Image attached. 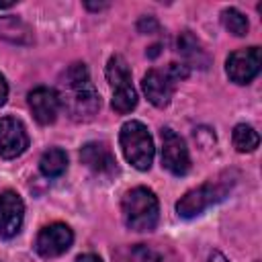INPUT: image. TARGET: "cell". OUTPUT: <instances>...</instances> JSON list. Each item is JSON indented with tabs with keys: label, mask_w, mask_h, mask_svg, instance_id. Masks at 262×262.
Masks as SVG:
<instances>
[{
	"label": "cell",
	"mask_w": 262,
	"mask_h": 262,
	"mask_svg": "<svg viewBox=\"0 0 262 262\" xmlns=\"http://www.w3.org/2000/svg\"><path fill=\"white\" fill-rule=\"evenodd\" d=\"M61 92L59 96V106L74 119V121H90L98 108H100V94L92 86L88 68L82 61L72 63L63 76H61Z\"/></svg>",
	"instance_id": "6da1fadb"
},
{
	"label": "cell",
	"mask_w": 262,
	"mask_h": 262,
	"mask_svg": "<svg viewBox=\"0 0 262 262\" xmlns=\"http://www.w3.org/2000/svg\"><path fill=\"white\" fill-rule=\"evenodd\" d=\"M235 184L233 180V174L229 172H223L219 174L217 178H211L207 180L205 184L188 190L178 203H176V211L180 217L184 219H190V217H196L201 215L205 209H209L211 205L223 201L227 196V192L231 190V186Z\"/></svg>",
	"instance_id": "7a4b0ae2"
},
{
	"label": "cell",
	"mask_w": 262,
	"mask_h": 262,
	"mask_svg": "<svg viewBox=\"0 0 262 262\" xmlns=\"http://www.w3.org/2000/svg\"><path fill=\"white\" fill-rule=\"evenodd\" d=\"M121 209H123L125 225L129 229L151 231L158 225V217H160L158 196L154 194V190H149L145 186H137V188H131L129 192H125Z\"/></svg>",
	"instance_id": "3957f363"
},
{
	"label": "cell",
	"mask_w": 262,
	"mask_h": 262,
	"mask_svg": "<svg viewBox=\"0 0 262 262\" xmlns=\"http://www.w3.org/2000/svg\"><path fill=\"white\" fill-rule=\"evenodd\" d=\"M119 143L123 149L125 160L137 168V170H149L151 162H154V141L151 135L147 131V127L139 121H127L121 127L119 133Z\"/></svg>",
	"instance_id": "277c9868"
},
{
	"label": "cell",
	"mask_w": 262,
	"mask_h": 262,
	"mask_svg": "<svg viewBox=\"0 0 262 262\" xmlns=\"http://www.w3.org/2000/svg\"><path fill=\"white\" fill-rule=\"evenodd\" d=\"M162 166L174 176H184L190 170V156L184 139L172 129H162Z\"/></svg>",
	"instance_id": "5b68a950"
},
{
	"label": "cell",
	"mask_w": 262,
	"mask_h": 262,
	"mask_svg": "<svg viewBox=\"0 0 262 262\" xmlns=\"http://www.w3.org/2000/svg\"><path fill=\"white\" fill-rule=\"evenodd\" d=\"M225 72L235 84H250L260 72V47H244L229 53Z\"/></svg>",
	"instance_id": "8992f818"
},
{
	"label": "cell",
	"mask_w": 262,
	"mask_h": 262,
	"mask_svg": "<svg viewBox=\"0 0 262 262\" xmlns=\"http://www.w3.org/2000/svg\"><path fill=\"white\" fill-rule=\"evenodd\" d=\"M72 242H74V233L66 223H51L39 231L35 239V250L43 258H55L68 252Z\"/></svg>",
	"instance_id": "52a82bcc"
},
{
	"label": "cell",
	"mask_w": 262,
	"mask_h": 262,
	"mask_svg": "<svg viewBox=\"0 0 262 262\" xmlns=\"http://www.w3.org/2000/svg\"><path fill=\"white\" fill-rule=\"evenodd\" d=\"M29 147L25 125L14 117H0V158L12 160Z\"/></svg>",
	"instance_id": "ba28073f"
},
{
	"label": "cell",
	"mask_w": 262,
	"mask_h": 262,
	"mask_svg": "<svg viewBox=\"0 0 262 262\" xmlns=\"http://www.w3.org/2000/svg\"><path fill=\"white\" fill-rule=\"evenodd\" d=\"M25 203L14 190H0V235L14 237L23 227Z\"/></svg>",
	"instance_id": "9c48e42d"
},
{
	"label": "cell",
	"mask_w": 262,
	"mask_h": 262,
	"mask_svg": "<svg viewBox=\"0 0 262 262\" xmlns=\"http://www.w3.org/2000/svg\"><path fill=\"white\" fill-rule=\"evenodd\" d=\"M29 108L33 111V117L41 125H49L57 119L59 113V96L53 88L39 86L29 92Z\"/></svg>",
	"instance_id": "30bf717a"
},
{
	"label": "cell",
	"mask_w": 262,
	"mask_h": 262,
	"mask_svg": "<svg viewBox=\"0 0 262 262\" xmlns=\"http://www.w3.org/2000/svg\"><path fill=\"white\" fill-rule=\"evenodd\" d=\"M174 86L176 84L170 80V76L166 72H160V70H149L141 82V88H143L147 100L158 108H164L170 104L172 94H174Z\"/></svg>",
	"instance_id": "8fae6325"
},
{
	"label": "cell",
	"mask_w": 262,
	"mask_h": 262,
	"mask_svg": "<svg viewBox=\"0 0 262 262\" xmlns=\"http://www.w3.org/2000/svg\"><path fill=\"white\" fill-rule=\"evenodd\" d=\"M80 160L96 174H113L117 170V160L104 141H88L80 149Z\"/></svg>",
	"instance_id": "7c38bea8"
},
{
	"label": "cell",
	"mask_w": 262,
	"mask_h": 262,
	"mask_svg": "<svg viewBox=\"0 0 262 262\" xmlns=\"http://www.w3.org/2000/svg\"><path fill=\"white\" fill-rule=\"evenodd\" d=\"M178 51L184 57V66L186 68H199V70H207L211 59L207 49L203 47V43L190 33V31H182L178 37Z\"/></svg>",
	"instance_id": "4fadbf2b"
},
{
	"label": "cell",
	"mask_w": 262,
	"mask_h": 262,
	"mask_svg": "<svg viewBox=\"0 0 262 262\" xmlns=\"http://www.w3.org/2000/svg\"><path fill=\"white\" fill-rule=\"evenodd\" d=\"M0 39L16 45H29L33 43V31L18 16H0Z\"/></svg>",
	"instance_id": "5bb4252c"
},
{
	"label": "cell",
	"mask_w": 262,
	"mask_h": 262,
	"mask_svg": "<svg viewBox=\"0 0 262 262\" xmlns=\"http://www.w3.org/2000/svg\"><path fill=\"white\" fill-rule=\"evenodd\" d=\"M66 166H68V156L63 149L59 147H49L41 160H39V170L43 176L47 178H57L66 172Z\"/></svg>",
	"instance_id": "9a60e30c"
},
{
	"label": "cell",
	"mask_w": 262,
	"mask_h": 262,
	"mask_svg": "<svg viewBox=\"0 0 262 262\" xmlns=\"http://www.w3.org/2000/svg\"><path fill=\"white\" fill-rule=\"evenodd\" d=\"M106 80H108V84L113 86V90L131 84V70H129L125 57L113 55V57L108 59V63H106Z\"/></svg>",
	"instance_id": "2e32d148"
},
{
	"label": "cell",
	"mask_w": 262,
	"mask_h": 262,
	"mask_svg": "<svg viewBox=\"0 0 262 262\" xmlns=\"http://www.w3.org/2000/svg\"><path fill=\"white\" fill-rule=\"evenodd\" d=\"M231 139H233V147H235L237 151H242V154L254 151V149L258 147V143H260L258 131H256L252 125H246V123H239V125L233 127Z\"/></svg>",
	"instance_id": "e0dca14e"
},
{
	"label": "cell",
	"mask_w": 262,
	"mask_h": 262,
	"mask_svg": "<svg viewBox=\"0 0 262 262\" xmlns=\"http://www.w3.org/2000/svg\"><path fill=\"white\" fill-rule=\"evenodd\" d=\"M111 106L125 115V113H131L135 106H137V92L135 88L129 84V86H121V88H115L113 90V100H111Z\"/></svg>",
	"instance_id": "ac0fdd59"
},
{
	"label": "cell",
	"mask_w": 262,
	"mask_h": 262,
	"mask_svg": "<svg viewBox=\"0 0 262 262\" xmlns=\"http://www.w3.org/2000/svg\"><path fill=\"white\" fill-rule=\"evenodd\" d=\"M221 23H223V27H225L231 35H235V37H244V35L248 33V29H250L248 18H246L237 8H225V10L221 12Z\"/></svg>",
	"instance_id": "d6986e66"
},
{
	"label": "cell",
	"mask_w": 262,
	"mask_h": 262,
	"mask_svg": "<svg viewBox=\"0 0 262 262\" xmlns=\"http://www.w3.org/2000/svg\"><path fill=\"white\" fill-rule=\"evenodd\" d=\"M133 258H135V262H162L160 252H156L154 248H147V246L135 248L133 250Z\"/></svg>",
	"instance_id": "ffe728a7"
},
{
	"label": "cell",
	"mask_w": 262,
	"mask_h": 262,
	"mask_svg": "<svg viewBox=\"0 0 262 262\" xmlns=\"http://www.w3.org/2000/svg\"><path fill=\"white\" fill-rule=\"evenodd\" d=\"M166 74H168L170 80L176 84V82H180V80H184V78L188 76V68H186L184 63H176V61H172V63L166 68Z\"/></svg>",
	"instance_id": "44dd1931"
},
{
	"label": "cell",
	"mask_w": 262,
	"mask_h": 262,
	"mask_svg": "<svg viewBox=\"0 0 262 262\" xmlns=\"http://www.w3.org/2000/svg\"><path fill=\"white\" fill-rule=\"evenodd\" d=\"M137 31L139 33H156L158 31V20L154 16H143L139 23H137Z\"/></svg>",
	"instance_id": "7402d4cb"
},
{
	"label": "cell",
	"mask_w": 262,
	"mask_h": 262,
	"mask_svg": "<svg viewBox=\"0 0 262 262\" xmlns=\"http://www.w3.org/2000/svg\"><path fill=\"white\" fill-rule=\"evenodd\" d=\"M8 98V84H6V78L0 74V106L6 102Z\"/></svg>",
	"instance_id": "603a6c76"
},
{
	"label": "cell",
	"mask_w": 262,
	"mask_h": 262,
	"mask_svg": "<svg viewBox=\"0 0 262 262\" xmlns=\"http://www.w3.org/2000/svg\"><path fill=\"white\" fill-rule=\"evenodd\" d=\"M76 262H102L96 254H80L78 258H76Z\"/></svg>",
	"instance_id": "cb8c5ba5"
},
{
	"label": "cell",
	"mask_w": 262,
	"mask_h": 262,
	"mask_svg": "<svg viewBox=\"0 0 262 262\" xmlns=\"http://www.w3.org/2000/svg\"><path fill=\"white\" fill-rule=\"evenodd\" d=\"M209 262H229L221 252H213L211 256H209Z\"/></svg>",
	"instance_id": "d4e9b609"
},
{
	"label": "cell",
	"mask_w": 262,
	"mask_h": 262,
	"mask_svg": "<svg viewBox=\"0 0 262 262\" xmlns=\"http://www.w3.org/2000/svg\"><path fill=\"white\" fill-rule=\"evenodd\" d=\"M86 8H90V10H100V8H106V4H92V2H86Z\"/></svg>",
	"instance_id": "484cf974"
},
{
	"label": "cell",
	"mask_w": 262,
	"mask_h": 262,
	"mask_svg": "<svg viewBox=\"0 0 262 262\" xmlns=\"http://www.w3.org/2000/svg\"><path fill=\"white\" fill-rule=\"evenodd\" d=\"M158 53H160V45H151V47H149V51H147V55H149V57H156Z\"/></svg>",
	"instance_id": "4316f807"
}]
</instances>
